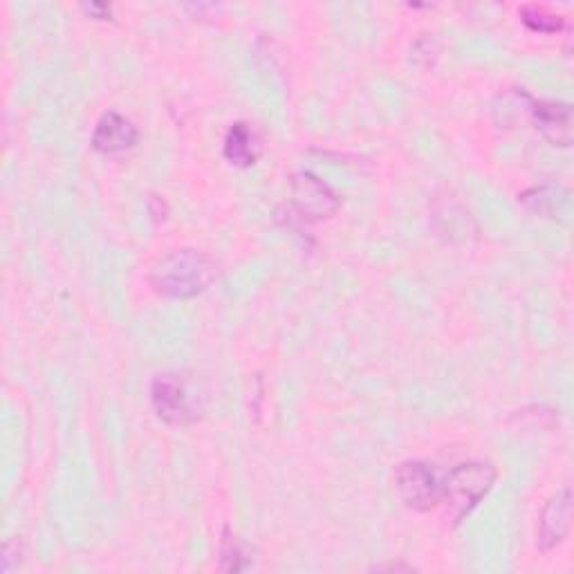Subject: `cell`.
Here are the masks:
<instances>
[{
	"label": "cell",
	"mask_w": 574,
	"mask_h": 574,
	"mask_svg": "<svg viewBox=\"0 0 574 574\" xmlns=\"http://www.w3.org/2000/svg\"><path fill=\"white\" fill-rule=\"evenodd\" d=\"M532 119L541 136L554 147L572 144V108L556 101H532Z\"/></svg>",
	"instance_id": "ba28073f"
},
{
	"label": "cell",
	"mask_w": 574,
	"mask_h": 574,
	"mask_svg": "<svg viewBox=\"0 0 574 574\" xmlns=\"http://www.w3.org/2000/svg\"><path fill=\"white\" fill-rule=\"evenodd\" d=\"M572 526V491L570 487L561 489L556 496H552L541 515L539 523V548L543 552H550L559 543L565 541Z\"/></svg>",
	"instance_id": "8992f818"
},
{
	"label": "cell",
	"mask_w": 574,
	"mask_h": 574,
	"mask_svg": "<svg viewBox=\"0 0 574 574\" xmlns=\"http://www.w3.org/2000/svg\"><path fill=\"white\" fill-rule=\"evenodd\" d=\"M138 138L140 133L136 129V123L131 119H126L123 115L110 110L97 121V129L93 133V147L99 153L112 155L133 149L138 144Z\"/></svg>",
	"instance_id": "52a82bcc"
},
{
	"label": "cell",
	"mask_w": 574,
	"mask_h": 574,
	"mask_svg": "<svg viewBox=\"0 0 574 574\" xmlns=\"http://www.w3.org/2000/svg\"><path fill=\"white\" fill-rule=\"evenodd\" d=\"M519 203L543 218H567L570 216V191L554 186V184H545V186H534L526 194L519 196Z\"/></svg>",
	"instance_id": "9c48e42d"
},
{
	"label": "cell",
	"mask_w": 574,
	"mask_h": 574,
	"mask_svg": "<svg viewBox=\"0 0 574 574\" xmlns=\"http://www.w3.org/2000/svg\"><path fill=\"white\" fill-rule=\"evenodd\" d=\"M220 567L227 572H240L249 567V550L231 530L223 532L220 541Z\"/></svg>",
	"instance_id": "8fae6325"
},
{
	"label": "cell",
	"mask_w": 574,
	"mask_h": 574,
	"mask_svg": "<svg viewBox=\"0 0 574 574\" xmlns=\"http://www.w3.org/2000/svg\"><path fill=\"white\" fill-rule=\"evenodd\" d=\"M519 14L530 30L541 32V34H552V32H559L563 28L561 17H556L550 10L539 8V6H526V8H521Z\"/></svg>",
	"instance_id": "7c38bea8"
},
{
	"label": "cell",
	"mask_w": 574,
	"mask_h": 574,
	"mask_svg": "<svg viewBox=\"0 0 574 574\" xmlns=\"http://www.w3.org/2000/svg\"><path fill=\"white\" fill-rule=\"evenodd\" d=\"M223 153L229 164L247 169L251 164H257V160L261 158V140L251 126L238 121L225 136Z\"/></svg>",
	"instance_id": "30bf717a"
},
{
	"label": "cell",
	"mask_w": 574,
	"mask_h": 574,
	"mask_svg": "<svg viewBox=\"0 0 574 574\" xmlns=\"http://www.w3.org/2000/svg\"><path fill=\"white\" fill-rule=\"evenodd\" d=\"M151 285L169 299H191L212 288L218 279V263L207 251L173 249L151 268Z\"/></svg>",
	"instance_id": "6da1fadb"
},
{
	"label": "cell",
	"mask_w": 574,
	"mask_h": 574,
	"mask_svg": "<svg viewBox=\"0 0 574 574\" xmlns=\"http://www.w3.org/2000/svg\"><path fill=\"white\" fill-rule=\"evenodd\" d=\"M396 489L402 502L415 512L433 509L442 498V483L437 480L435 469L420 461L402 463L396 469Z\"/></svg>",
	"instance_id": "277c9868"
},
{
	"label": "cell",
	"mask_w": 574,
	"mask_h": 574,
	"mask_svg": "<svg viewBox=\"0 0 574 574\" xmlns=\"http://www.w3.org/2000/svg\"><path fill=\"white\" fill-rule=\"evenodd\" d=\"M292 201H294L296 209L312 220L328 218L339 209V198L335 191L324 180H318L312 173L294 175Z\"/></svg>",
	"instance_id": "5b68a950"
},
{
	"label": "cell",
	"mask_w": 574,
	"mask_h": 574,
	"mask_svg": "<svg viewBox=\"0 0 574 574\" xmlns=\"http://www.w3.org/2000/svg\"><path fill=\"white\" fill-rule=\"evenodd\" d=\"M151 402L160 420L169 424H191L201 418L198 391L182 375L164 372L158 375L151 387Z\"/></svg>",
	"instance_id": "3957f363"
},
{
	"label": "cell",
	"mask_w": 574,
	"mask_h": 574,
	"mask_svg": "<svg viewBox=\"0 0 574 574\" xmlns=\"http://www.w3.org/2000/svg\"><path fill=\"white\" fill-rule=\"evenodd\" d=\"M496 467L489 463H465L458 465L442 483V498L446 502V515L458 526L474 512V507L489 494L496 483Z\"/></svg>",
	"instance_id": "7a4b0ae2"
}]
</instances>
